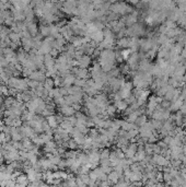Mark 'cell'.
<instances>
[{
  "label": "cell",
  "mask_w": 186,
  "mask_h": 187,
  "mask_svg": "<svg viewBox=\"0 0 186 187\" xmlns=\"http://www.w3.org/2000/svg\"><path fill=\"white\" fill-rule=\"evenodd\" d=\"M138 47H139V40L137 38L136 36H132L130 38H129V46L128 48L132 49V51H137L138 49Z\"/></svg>",
  "instance_id": "7c38bea8"
},
{
  "label": "cell",
  "mask_w": 186,
  "mask_h": 187,
  "mask_svg": "<svg viewBox=\"0 0 186 187\" xmlns=\"http://www.w3.org/2000/svg\"><path fill=\"white\" fill-rule=\"evenodd\" d=\"M119 174H118L117 172H116V171H114V170H113V171H112L111 173H108V182H110V183H111V185L112 184H116L118 182V180H119Z\"/></svg>",
  "instance_id": "2e32d148"
},
{
  "label": "cell",
  "mask_w": 186,
  "mask_h": 187,
  "mask_svg": "<svg viewBox=\"0 0 186 187\" xmlns=\"http://www.w3.org/2000/svg\"><path fill=\"white\" fill-rule=\"evenodd\" d=\"M54 84H55V86H62V77H60L59 75L55 77Z\"/></svg>",
  "instance_id": "d590c367"
},
{
  "label": "cell",
  "mask_w": 186,
  "mask_h": 187,
  "mask_svg": "<svg viewBox=\"0 0 186 187\" xmlns=\"http://www.w3.org/2000/svg\"><path fill=\"white\" fill-rule=\"evenodd\" d=\"M158 58H164L168 60L169 58H170V51L164 48V47H161V48H159V51H158Z\"/></svg>",
  "instance_id": "7402d4cb"
},
{
  "label": "cell",
  "mask_w": 186,
  "mask_h": 187,
  "mask_svg": "<svg viewBox=\"0 0 186 187\" xmlns=\"http://www.w3.org/2000/svg\"><path fill=\"white\" fill-rule=\"evenodd\" d=\"M136 100H137V99L135 97V95H134V94H130L128 97H126V99H125V101L128 103V105L132 104V103H134V102L136 101Z\"/></svg>",
  "instance_id": "7bdbcfd3"
},
{
  "label": "cell",
  "mask_w": 186,
  "mask_h": 187,
  "mask_svg": "<svg viewBox=\"0 0 186 187\" xmlns=\"http://www.w3.org/2000/svg\"><path fill=\"white\" fill-rule=\"evenodd\" d=\"M89 37L93 41V42H95L97 44H100L101 42L104 40L103 30H97V31H95L94 33H92Z\"/></svg>",
  "instance_id": "ba28073f"
},
{
  "label": "cell",
  "mask_w": 186,
  "mask_h": 187,
  "mask_svg": "<svg viewBox=\"0 0 186 187\" xmlns=\"http://www.w3.org/2000/svg\"><path fill=\"white\" fill-rule=\"evenodd\" d=\"M129 4H137L138 2H139L140 0H127Z\"/></svg>",
  "instance_id": "f907efd6"
},
{
  "label": "cell",
  "mask_w": 186,
  "mask_h": 187,
  "mask_svg": "<svg viewBox=\"0 0 186 187\" xmlns=\"http://www.w3.org/2000/svg\"><path fill=\"white\" fill-rule=\"evenodd\" d=\"M36 115L35 112H31L29 109H25L21 115V119L23 122H29V120H32L34 118V116Z\"/></svg>",
  "instance_id": "4fadbf2b"
},
{
  "label": "cell",
  "mask_w": 186,
  "mask_h": 187,
  "mask_svg": "<svg viewBox=\"0 0 186 187\" xmlns=\"http://www.w3.org/2000/svg\"><path fill=\"white\" fill-rule=\"evenodd\" d=\"M137 149H138V144H137V142H132V144H129L128 147L126 148V150L124 151V153H125V158L132 159L134 155L136 154Z\"/></svg>",
  "instance_id": "5b68a950"
},
{
  "label": "cell",
  "mask_w": 186,
  "mask_h": 187,
  "mask_svg": "<svg viewBox=\"0 0 186 187\" xmlns=\"http://www.w3.org/2000/svg\"><path fill=\"white\" fill-rule=\"evenodd\" d=\"M132 69H130V67H129V65L127 64V65H123L122 67H121V72L122 73H124V75H127V73H129V71H130Z\"/></svg>",
  "instance_id": "f35d334b"
},
{
  "label": "cell",
  "mask_w": 186,
  "mask_h": 187,
  "mask_svg": "<svg viewBox=\"0 0 186 187\" xmlns=\"http://www.w3.org/2000/svg\"><path fill=\"white\" fill-rule=\"evenodd\" d=\"M147 122H148L147 115H146V114H141L140 116H138V118L136 119L135 124H136L138 127H140V126H142V125H145Z\"/></svg>",
  "instance_id": "484cf974"
},
{
  "label": "cell",
  "mask_w": 186,
  "mask_h": 187,
  "mask_svg": "<svg viewBox=\"0 0 186 187\" xmlns=\"http://www.w3.org/2000/svg\"><path fill=\"white\" fill-rule=\"evenodd\" d=\"M4 114V111H2V108H1V105H0V116Z\"/></svg>",
  "instance_id": "db71d44e"
},
{
  "label": "cell",
  "mask_w": 186,
  "mask_h": 187,
  "mask_svg": "<svg viewBox=\"0 0 186 187\" xmlns=\"http://www.w3.org/2000/svg\"><path fill=\"white\" fill-rule=\"evenodd\" d=\"M185 86H186V84H185Z\"/></svg>",
  "instance_id": "11a10c76"
},
{
  "label": "cell",
  "mask_w": 186,
  "mask_h": 187,
  "mask_svg": "<svg viewBox=\"0 0 186 187\" xmlns=\"http://www.w3.org/2000/svg\"><path fill=\"white\" fill-rule=\"evenodd\" d=\"M77 61H78V66H77V67H80V68H88V67L91 65V57H90V55L84 54L82 57L77 59Z\"/></svg>",
  "instance_id": "52a82bcc"
},
{
  "label": "cell",
  "mask_w": 186,
  "mask_h": 187,
  "mask_svg": "<svg viewBox=\"0 0 186 187\" xmlns=\"http://www.w3.org/2000/svg\"><path fill=\"white\" fill-rule=\"evenodd\" d=\"M79 154V152L77 150H73V149H70V151H66L65 152V158H72L75 159L77 158Z\"/></svg>",
  "instance_id": "f546056e"
},
{
  "label": "cell",
  "mask_w": 186,
  "mask_h": 187,
  "mask_svg": "<svg viewBox=\"0 0 186 187\" xmlns=\"http://www.w3.org/2000/svg\"><path fill=\"white\" fill-rule=\"evenodd\" d=\"M6 137H7V133L4 131H0V144L6 142Z\"/></svg>",
  "instance_id": "f6af8a7d"
},
{
  "label": "cell",
  "mask_w": 186,
  "mask_h": 187,
  "mask_svg": "<svg viewBox=\"0 0 186 187\" xmlns=\"http://www.w3.org/2000/svg\"><path fill=\"white\" fill-rule=\"evenodd\" d=\"M172 178H174V177H172V175L169 172L163 173V180L165 182V185H170V182H171Z\"/></svg>",
  "instance_id": "836d02e7"
},
{
  "label": "cell",
  "mask_w": 186,
  "mask_h": 187,
  "mask_svg": "<svg viewBox=\"0 0 186 187\" xmlns=\"http://www.w3.org/2000/svg\"><path fill=\"white\" fill-rule=\"evenodd\" d=\"M46 120H47V122H48V125L50 126V128H53V129H55V128H57V127L59 126V122H57V118H56V116L55 115L47 116Z\"/></svg>",
  "instance_id": "ac0fdd59"
},
{
  "label": "cell",
  "mask_w": 186,
  "mask_h": 187,
  "mask_svg": "<svg viewBox=\"0 0 186 187\" xmlns=\"http://www.w3.org/2000/svg\"><path fill=\"white\" fill-rule=\"evenodd\" d=\"M151 125L155 130H160L163 126V120H159V119H153L151 120Z\"/></svg>",
  "instance_id": "f1b7e54d"
},
{
  "label": "cell",
  "mask_w": 186,
  "mask_h": 187,
  "mask_svg": "<svg viewBox=\"0 0 186 187\" xmlns=\"http://www.w3.org/2000/svg\"><path fill=\"white\" fill-rule=\"evenodd\" d=\"M99 60L116 62V51L113 49H103L99 55Z\"/></svg>",
  "instance_id": "7a4b0ae2"
},
{
  "label": "cell",
  "mask_w": 186,
  "mask_h": 187,
  "mask_svg": "<svg viewBox=\"0 0 186 187\" xmlns=\"http://www.w3.org/2000/svg\"><path fill=\"white\" fill-rule=\"evenodd\" d=\"M75 86H80V88H84L86 84V79H81V78H77L76 77V80H75V83H73Z\"/></svg>",
  "instance_id": "4dcf8cb0"
},
{
  "label": "cell",
  "mask_w": 186,
  "mask_h": 187,
  "mask_svg": "<svg viewBox=\"0 0 186 187\" xmlns=\"http://www.w3.org/2000/svg\"><path fill=\"white\" fill-rule=\"evenodd\" d=\"M59 53H60V51L57 49V48H54V47H53L49 51V54L52 55V57H54V58L58 57V56H59Z\"/></svg>",
  "instance_id": "ab89813d"
},
{
  "label": "cell",
  "mask_w": 186,
  "mask_h": 187,
  "mask_svg": "<svg viewBox=\"0 0 186 187\" xmlns=\"http://www.w3.org/2000/svg\"><path fill=\"white\" fill-rule=\"evenodd\" d=\"M181 55H182V58L184 59V60H186V48H184L182 51V53H181Z\"/></svg>",
  "instance_id": "681fc988"
},
{
  "label": "cell",
  "mask_w": 186,
  "mask_h": 187,
  "mask_svg": "<svg viewBox=\"0 0 186 187\" xmlns=\"http://www.w3.org/2000/svg\"><path fill=\"white\" fill-rule=\"evenodd\" d=\"M26 28H28V31L30 32L31 36H35L36 34H39V28L36 25L34 22H29V23H26Z\"/></svg>",
  "instance_id": "5bb4252c"
},
{
  "label": "cell",
  "mask_w": 186,
  "mask_h": 187,
  "mask_svg": "<svg viewBox=\"0 0 186 187\" xmlns=\"http://www.w3.org/2000/svg\"><path fill=\"white\" fill-rule=\"evenodd\" d=\"M110 150H108V148H102V151L100 153V160L101 159H108L110 158Z\"/></svg>",
  "instance_id": "d6a6232c"
},
{
  "label": "cell",
  "mask_w": 186,
  "mask_h": 187,
  "mask_svg": "<svg viewBox=\"0 0 186 187\" xmlns=\"http://www.w3.org/2000/svg\"><path fill=\"white\" fill-rule=\"evenodd\" d=\"M141 178H142V173H141V171H132L130 176H129V180H130V182L141 180Z\"/></svg>",
  "instance_id": "ffe728a7"
},
{
  "label": "cell",
  "mask_w": 186,
  "mask_h": 187,
  "mask_svg": "<svg viewBox=\"0 0 186 187\" xmlns=\"http://www.w3.org/2000/svg\"><path fill=\"white\" fill-rule=\"evenodd\" d=\"M68 148L69 149H73L77 150L79 148V144L75 141V139H68Z\"/></svg>",
  "instance_id": "e575fe53"
},
{
  "label": "cell",
  "mask_w": 186,
  "mask_h": 187,
  "mask_svg": "<svg viewBox=\"0 0 186 187\" xmlns=\"http://www.w3.org/2000/svg\"><path fill=\"white\" fill-rule=\"evenodd\" d=\"M158 146H159V147L161 148V149H165V148H169V147H168V144H165V142H164L163 140L159 141V142H158Z\"/></svg>",
  "instance_id": "c3c4849f"
},
{
  "label": "cell",
  "mask_w": 186,
  "mask_h": 187,
  "mask_svg": "<svg viewBox=\"0 0 186 187\" xmlns=\"http://www.w3.org/2000/svg\"><path fill=\"white\" fill-rule=\"evenodd\" d=\"M39 33L43 37H47L50 35V30H49V24H41L39 29Z\"/></svg>",
  "instance_id": "e0dca14e"
},
{
  "label": "cell",
  "mask_w": 186,
  "mask_h": 187,
  "mask_svg": "<svg viewBox=\"0 0 186 187\" xmlns=\"http://www.w3.org/2000/svg\"><path fill=\"white\" fill-rule=\"evenodd\" d=\"M155 178L158 182H163V173L161 171H157L155 173Z\"/></svg>",
  "instance_id": "ee69618b"
},
{
  "label": "cell",
  "mask_w": 186,
  "mask_h": 187,
  "mask_svg": "<svg viewBox=\"0 0 186 187\" xmlns=\"http://www.w3.org/2000/svg\"><path fill=\"white\" fill-rule=\"evenodd\" d=\"M164 25L168 28V29H174V28H176V23L175 21H172V20H166L164 23Z\"/></svg>",
  "instance_id": "8d00e7d4"
},
{
  "label": "cell",
  "mask_w": 186,
  "mask_h": 187,
  "mask_svg": "<svg viewBox=\"0 0 186 187\" xmlns=\"http://www.w3.org/2000/svg\"><path fill=\"white\" fill-rule=\"evenodd\" d=\"M110 11L114 12V13H116L118 15H126L132 13L134 10L127 4H124V2H114L113 4H111Z\"/></svg>",
  "instance_id": "6da1fadb"
},
{
  "label": "cell",
  "mask_w": 186,
  "mask_h": 187,
  "mask_svg": "<svg viewBox=\"0 0 186 187\" xmlns=\"http://www.w3.org/2000/svg\"><path fill=\"white\" fill-rule=\"evenodd\" d=\"M32 71H34V70H32V69H29V68H23V70H22V76L24 77V78H30V76H31V73H32Z\"/></svg>",
  "instance_id": "74e56055"
},
{
  "label": "cell",
  "mask_w": 186,
  "mask_h": 187,
  "mask_svg": "<svg viewBox=\"0 0 186 187\" xmlns=\"http://www.w3.org/2000/svg\"><path fill=\"white\" fill-rule=\"evenodd\" d=\"M76 182H77V185H79V186H86V184L81 180V177L80 176H78L77 178H76Z\"/></svg>",
  "instance_id": "7dc6e473"
},
{
  "label": "cell",
  "mask_w": 186,
  "mask_h": 187,
  "mask_svg": "<svg viewBox=\"0 0 186 187\" xmlns=\"http://www.w3.org/2000/svg\"><path fill=\"white\" fill-rule=\"evenodd\" d=\"M21 45L23 46V49L29 53L33 47H34V41H33L32 37H22Z\"/></svg>",
  "instance_id": "8992f818"
},
{
  "label": "cell",
  "mask_w": 186,
  "mask_h": 187,
  "mask_svg": "<svg viewBox=\"0 0 186 187\" xmlns=\"http://www.w3.org/2000/svg\"><path fill=\"white\" fill-rule=\"evenodd\" d=\"M2 103H4V97L2 95H0V105H2Z\"/></svg>",
  "instance_id": "f5cc1de1"
},
{
  "label": "cell",
  "mask_w": 186,
  "mask_h": 187,
  "mask_svg": "<svg viewBox=\"0 0 186 187\" xmlns=\"http://www.w3.org/2000/svg\"><path fill=\"white\" fill-rule=\"evenodd\" d=\"M132 53V49H130V48H124V49L121 51V55H122V57H123V59H124V60H127Z\"/></svg>",
  "instance_id": "1f68e13d"
},
{
  "label": "cell",
  "mask_w": 186,
  "mask_h": 187,
  "mask_svg": "<svg viewBox=\"0 0 186 187\" xmlns=\"http://www.w3.org/2000/svg\"><path fill=\"white\" fill-rule=\"evenodd\" d=\"M183 105V101L181 100V99H176V100H173V101L171 102V105H170V111L171 112H177L179 111V108H181V106Z\"/></svg>",
  "instance_id": "8fae6325"
},
{
  "label": "cell",
  "mask_w": 186,
  "mask_h": 187,
  "mask_svg": "<svg viewBox=\"0 0 186 187\" xmlns=\"http://www.w3.org/2000/svg\"><path fill=\"white\" fill-rule=\"evenodd\" d=\"M115 106H116V108H117V111L124 112L126 108L128 107V103H127L125 100H121V101H118L115 103Z\"/></svg>",
  "instance_id": "cb8c5ba5"
},
{
  "label": "cell",
  "mask_w": 186,
  "mask_h": 187,
  "mask_svg": "<svg viewBox=\"0 0 186 187\" xmlns=\"http://www.w3.org/2000/svg\"><path fill=\"white\" fill-rule=\"evenodd\" d=\"M118 47H121V48H128L129 46V38L127 37H119V40L116 42Z\"/></svg>",
  "instance_id": "603a6c76"
},
{
  "label": "cell",
  "mask_w": 186,
  "mask_h": 187,
  "mask_svg": "<svg viewBox=\"0 0 186 187\" xmlns=\"http://www.w3.org/2000/svg\"><path fill=\"white\" fill-rule=\"evenodd\" d=\"M160 105H161L163 108H166V109H169L170 108V105H171V101H168V100H163V101L160 103Z\"/></svg>",
  "instance_id": "b9f144b4"
},
{
  "label": "cell",
  "mask_w": 186,
  "mask_h": 187,
  "mask_svg": "<svg viewBox=\"0 0 186 187\" xmlns=\"http://www.w3.org/2000/svg\"><path fill=\"white\" fill-rule=\"evenodd\" d=\"M59 92H60V95L61 96H66V95H68V89H67V86H59Z\"/></svg>",
  "instance_id": "60d3db41"
},
{
  "label": "cell",
  "mask_w": 186,
  "mask_h": 187,
  "mask_svg": "<svg viewBox=\"0 0 186 187\" xmlns=\"http://www.w3.org/2000/svg\"><path fill=\"white\" fill-rule=\"evenodd\" d=\"M58 111H59V113H61L64 116H66V117L75 115V113H76L75 108L72 107V105H67V104L58 106Z\"/></svg>",
  "instance_id": "3957f363"
},
{
  "label": "cell",
  "mask_w": 186,
  "mask_h": 187,
  "mask_svg": "<svg viewBox=\"0 0 186 187\" xmlns=\"http://www.w3.org/2000/svg\"><path fill=\"white\" fill-rule=\"evenodd\" d=\"M8 36H9V38H10L11 42L18 44V45L21 44V35H20V33H15V32H12V31H11Z\"/></svg>",
  "instance_id": "d6986e66"
},
{
  "label": "cell",
  "mask_w": 186,
  "mask_h": 187,
  "mask_svg": "<svg viewBox=\"0 0 186 187\" xmlns=\"http://www.w3.org/2000/svg\"><path fill=\"white\" fill-rule=\"evenodd\" d=\"M71 72H73L77 78H81V79H86L90 76L89 71L86 70V68H80V67H73L71 70Z\"/></svg>",
  "instance_id": "277c9868"
},
{
  "label": "cell",
  "mask_w": 186,
  "mask_h": 187,
  "mask_svg": "<svg viewBox=\"0 0 186 187\" xmlns=\"http://www.w3.org/2000/svg\"><path fill=\"white\" fill-rule=\"evenodd\" d=\"M161 148L159 147L158 144H154L153 146V153H155V154H161Z\"/></svg>",
  "instance_id": "bcb514c9"
},
{
  "label": "cell",
  "mask_w": 186,
  "mask_h": 187,
  "mask_svg": "<svg viewBox=\"0 0 186 187\" xmlns=\"http://www.w3.org/2000/svg\"><path fill=\"white\" fill-rule=\"evenodd\" d=\"M57 96H60V92H59V86H55L52 90H49V93H48V97L50 99H55Z\"/></svg>",
  "instance_id": "83f0119b"
},
{
  "label": "cell",
  "mask_w": 186,
  "mask_h": 187,
  "mask_svg": "<svg viewBox=\"0 0 186 187\" xmlns=\"http://www.w3.org/2000/svg\"><path fill=\"white\" fill-rule=\"evenodd\" d=\"M75 80H76L75 75H73V73H69V75H67L66 77L62 78V86H72V84L75 83Z\"/></svg>",
  "instance_id": "30bf717a"
},
{
  "label": "cell",
  "mask_w": 186,
  "mask_h": 187,
  "mask_svg": "<svg viewBox=\"0 0 186 187\" xmlns=\"http://www.w3.org/2000/svg\"><path fill=\"white\" fill-rule=\"evenodd\" d=\"M175 1H176V2H177L179 4H185V2H186V0H175Z\"/></svg>",
  "instance_id": "816d5d0a"
},
{
  "label": "cell",
  "mask_w": 186,
  "mask_h": 187,
  "mask_svg": "<svg viewBox=\"0 0 186 187\" xmlns=\"http://www.w3.org/2000/svg\"><path fill=\"white\" fill-rule=\"evenodd\" d=\"M15 182H17V185H18V186H28V185L30 184L28 175H26V174H22V173L17 177Z\"/></svg>",
  "instance_id": "9c48e42d"
},
{
  "label": "cell",
  "mask_w": 186,
  "mask_h": 187,
  "mask_svg": "<svg viewBox=\"0 0 186 187\" xmlns=\"http://www.w3.org/2000/svg\"><path fill=\"white\" fill-rule=\"evenodd\" d=\"M43 86L44 88L46 89V90H52L53 88H55V84H54V79L53 78H46L45 81L43 82Z\"/></svg>",
  "instance_id": "d4e9b609"
},
{
  "label": "cell",
  "mask_w": 186,
  "mask_h": 187,
  "mask_svg": "<svg viewBox=\"0 0 186 187\" xmlns=\"http://www.w3.org/2000/svg\"><path fill=\"white\" fill-rule=\"evenodd\" d=\"M17 101L15 96H12V95H8L6 96V99H4V103H2V106L6 108H10L12 105L15 104V102Z\"/></svg>",
  "instance_id": "9a60e30c"
},
{
  "label": "cell",
  "mask_w": 186,
  "mask_h": 187,
  "mask_svg": "<svg viewBox=\"0 0 186 187\" xmlns=\"http://www.w3.org/2000/svg\"><path fill=\"white\" fill-rule=\"evenodd\" d=\"M59 127H60V128H62V129H65V130H67L69 133H71V130L73 129V126H72L71 124H70V122H69L68 119H67V117L65 118V120H62V122L59 124Z\"/></svg>",
  "instance_id": "44dd1931"
},
{
  "label": "cell",
  "mask_w": 186,
  "mask_h": 187,
  "mask_svg": "<svg viewBox=\"0 0 186 187\" xmlns=\"http://www.w3.org/2000/svg\"><path fill=\"white\" fill-rule=\"evenodd\" d=\"M116 112H117V108H116L115 104L114 105L108 104V106H106V108H105V113H106V115L108 116H114Z\"/></svg>",
  "instance_id": "4316f807"
}]
</instances>
